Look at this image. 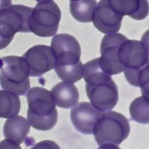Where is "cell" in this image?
<instances>
[{
	"label": "cell",
	"mask_w": 149,
	"mask_h": 149,
	"mask_svg": "<svg viewBox=\"0 0 149 149\" xmlns=\"http://www.w3.org/2000/svg\"><path fill=\"white\" fill-rule=\"evenodd\" d=\"M83 77L86 90L91 105L101 112L112 109L118 101V87L111 75L104 72L99 58L93 59L83 65Z\"/></svg>",
	"instance_id": "6da1fadb"
},
{
	"label": "cell",
	"mask_w": 149,
	"mask_h": 149,
	"mask_svg": "<svg viewBox=\"0 0 149 149\" xmlns=\"http://www.w3.org/2000/svg\"><path fill=\"white\" fill-rule=\"evenodd\" d=\"M54 58V69L63 81L74 83L83 75V65L80 61L81 48L76 38L68 34L55 35L51 42Z\"/></svg>",
	"instance_id": "7a4b0ae2"
},
{
	"label": "cell",
	"mask_w": 149,
	"mask_h": 149,
	"mask_svg": "<svg viewBox=\"0 0 149 149\" xmlns=\"http://www.w3.org/2000/svg\"><path fill=\"white\" fill-rule=\"evenodd\" d=\"M27 119L31 126L39 130L52 129L58 120V112L51 93L41 87H34L27 92Z\"/></svg>",
	"instance_id": "3957f363"
},
{
	"label": "cell",
	"mask_w": 149,
	"mask_h": 149,
	"mask_svg": "<svg viewBox=\"0 0 149 149\" xmlns=\"http://www.w3.org/2000/svg\"><path fill=\"white\" fill-rule=\"evenodd\" d=\"M118 57L126 79L131 85L138 87L143 72L148 67V42L143 38L141 41L127 38L120 44Z\"/></svg>",
	"instance_id": "277c9868"
},
{
	"label": "cell",
	"mask_w": 149,
	"mask_h": 149,
	"mask_svg": "<svg viewBox=\"0 0 149 149\" xmlns=\"http://www.w3.org/2000/svg\"><path fill=\"white\" fill-rule=\"evenodd\" d=\"M30 70L23 56H6L0 58V84L6 90L24 95L30 87Z\"/></svg>",
	"instance_id": "5b68a950"
},
{
	"label": "cell",
	"mask_w": 149,
	"mask_h": 149,
	"mask_svg": "<svg viewBox=\"0 0 149 149\" xmlns=\"http://www.w3.org/2000/svg\"><path fill=\"white\" fill-rule=\"evenodd\" d=\"M130 126L127 118L123 114L111 111L102 113L95 122L93 130L98 145L120 144L128 137Z\"/></svg>",
	"instance_id": "8992f818"
},
{
	"label": "cell",
	"mask_w": 149,
	"mask_h": 149,
	"mask_svg": "<svg viewBox=\"0 0 149 149\" xmlns=\"http://www.w3.org/2000/svg\"><path fill=\"white\" fill-rule=\"evenodd\" d=\"M61 18V10L54 1L40 2L32 8L29 20L30 31L39 37H51L57 33Z\"/></svg>",
	"instance_id": "52a82bcc"
},
{
	"label": "cell",
	"mask_w": 149,
	"mask_h": 149,
	"mask_svg": "<svg viewBox=\"0 0 149 149\" xmlns=\"http://www.w3.org/2000/svg\"><path fill=\"white\" fill-rule=\"evenodd\" d=\"M127 38L120 33H108L102 39L100 46V64L102 70L110 75L119 74L123 68L119 62L118 49L121 42Z\"/></svg>",
	"instance_id": "ba28073f"
},
{
	"label": "cell",
	"mask_w": 149,
	"mask_h": 149,
	"mask_svg": "<svg viewBox=\"0 0 149 149\" xmlns=\"http://www.w3.org/2000/svg\"><path fill=\"white\" fill-rule=\"evenodd\" d=\"M30 70V76L43 75L54 67L55 61L51 47L45 45H36L29 48L22 56Z\"/></svg>",
	"instance_id": "9c48e42d"
},
{
	"label": "cell",
	"mask_w": 149,
	"mask_h": 149,
	"mask_svg": "<svg viewBox=\"0 0 149 149\" xmlns=\"http://www.w3.org/2000/svg\"><path fill=\"white\" fill-rule=\"evenodd\" d=\"M88 102H81L70 111L71 121L76 129L84 134H93L94 126L102 114Z\"/></svg>",
	"instance_id": "30bf717a"
},
{
	"label": "cell",
	"mask_w": 149,
	"mask_h": 149,
	"mask_svg": "<svg viewBox=\"0 0 149 149\" xmlns=\"http://www.w3.org/2000/svg\"><path fill=\"white\" fill-rule=\"evenodd\" d=\"M123 17L109 7L106 0H100L92 22L95 28L103 33H116L120 30Z\"/></svg>",
	"instance_id": "8fae6325"
},
{
	"label": "cell",
	"mask_w": 149,
	"mask_h": 149,
	"mask_svg": "<svg viewBox=\"0 0 149 149\" xmlns=\"http://www.w3.org/2000/svg\"><path fill=\"white\" fill-rule=\"evenodd\" d=\"M109 7L123 17L127 15L134 20L144 19L148 14L147 0H106Z\"/></svg>",
	"instance_id": "7c38bea8"
},
{
	"label": "cell",
	"mask_w": 149,
	"mask_h": 149,
	"mask_svg": "<svg viewBox=\"0 0 149 149\" xmlns=\"http://www.w3.org/2000/svg\"><path fill=\"white\" fill-rule=\"evenodd\" d=\"M56 105L60 108L69 109L78 102L79 93L73 83L61 81L55 84L51 90Z\"/></svg>",
	"instance_id": "4fadbf2b"
},
{
	"label": "cell",
	"mask_w": 149,
	"mask_h": 149,
	"mask_svg": "<svg viewBox=\"0 0 149 149\" xmlns=\"http://www.w3.org/2000/svg\"><path fill=\"white\" fill-rule=\"evenodd\" d=\"M30 130L28 120L22 116H16L8 119L3 126L5 137L18 144L22 143Z\"/></svg>",
	"instance_id": "5bb4252c"
},
{
	"label": "cell",
	"mask_w": 149,
	"mask_h": 149,
	"mask_svg": "<svg viewBox=\"0 0 149 149\" xmlns=\"http://www.w3.org/2000/svg\"><path fill=\"white\" fill-rule=\"evenodd\" d=\"M97 5L96 0L71 1L70 12L76 20L82 23L91 22Z\"/></svg>",
	"instance_id": "9a60e30c"
},
{
	"label": "cell",
	"mask_w": 149,
	"mask_h": 149,
	"mask_svg": "<svg viewBox=\"0 0 149 149\" xmlns=\"http://www.w3.org/2000/svg\"><path fill=\"white\" fill-rule=\"evenodd\" d=\"M20 105L18 95L8 90H0V118L9 119L17 116Z\"/></svg>",
	"instance_id": "2e32d148"
},
{
	"label": "cell",
	"mask_w": 149,
	"mask_h": 149,
	"mask_svg": "<svg viewBox=\"0 0 149 149\" xmlns=\"http://www.w3.org/2000/svg\"><path fill=\"white\" fill-rule=\"evenodd\" d=\"M130 115L132 120L141 124L149 122L148 98L143 95L135 98L129 107Z\"/></svg>",
	"instance_id": "e0dca14e"
},
{
	"label": "cell",
	"mask_w": 149,
	"mask_h": 149,
	"mask_svg": "<svg viewBox=\"0 0 149 149\" xmlns=\"http://www.w3.org/2000/svg\"><path fill=\"white\" fill-rule=\"evenodd\" d=\"M30 149H61L59 146L54 141L49 140H45L41 141Z\"/></svg>",
	"instance_id": "ac0fdd59"
},
{
	"label": "cell",
	"mask_w": 149,
	"mask_h": 149,
	"mask_svg": "<svg viewBox=\"0 0 149 149\" xmlns=\"http://www.w3.org/2000/svg\"><path fill=\"white\" fill-rule=\"evenodd\" d=\"M0 149H22L19 144L8 139L0 142Z\"/></svg>",
	"instance_id": "d6986e66"
},
{
	"label": "cell",
	"mask_w": 149,
	"mask_h": 149,
	"mask_svg": "<svg viewBox=\"0 0 149 149\" xmlns=\"http://www.w3.org/2000/svg\"><path fill=\"white\" fill-rule=\"evenodd\" d=\"M98 149H121L117 145L113 144H104L100 145Z\"/></svg>",
	"instance_id": "ffe728a7"
},
{
	"label": "cell",
	"mask_w": 149,
	"mask_h": 149,
	"mask_svg": "<svg viewBox=\"0 0 149 149\" xmlns=\"http://www.w3.org/2000/svg\"><path fill=\"white\" fill-rule=\"evenodd\" d=\"M12 5V0H0V10Z\"/></svg>",
	"instance_id": "44dd1931"
},
{
	"label": "cell",
	"mask_w": 149,
	"mask_h": 149,
	"mask_svg": "<svg viewBox=\"0 0 149 149\" xmlns=\"http://www.w3.org/2000/svg\"><path fill=\"white\" fill-rule=\"evenodd\" d=\"M37 2H41V1H48V0H36Z\"/></svg>",
	"instance_id": "7402d4cb"
},
{
	"label": "cell",
	"mask_w": 149,
	"mask_h": 149,
	"mask_svg": "<svg viewBox=\"0 0 149 149\" xmlns=\"http://www.w3.org/2000/svg\"><path fill=\"white\" fill-rule=\"evenodd\" d=\"M70 1H76V0H70Z\"/></svg>",
	"instance_id": "603a6c76"
}]
</instances>
